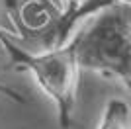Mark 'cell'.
I'll return each mask as SVG.
<instances>
[{"label":"cell","instance_id":"6da1fadb","mask_svg":"<svg viewBox=\"0 0 131 129\" xmlns=\"http://www.w3.org/2000/svg\"><path fill=\"white\" fill-rule=\"evenodd\" d=\"M80 69L94 70L131 84V4L115 2L90 16L78 33L71 35Z\"/></svg>","mask_w":131,"mask_h":129},{"label":"cell","instance_id":"7a4b0ae2","mask_svg":"<svg viewBox=\"0 0 131 129\" xmlns=\"http://www.w3.org/2000/svg\"><path fill=\"white\" fill-rule=\"evenodd\" d=\"M0 45L10 55L16 69L31 72L37 86L51 98V102L57 107V119L61 129H69L77 106L80 72L71 39L61 47L43 49L41 53H27L26 49L14 43L10 31L0 27Z\"/></svg>","mask_w":131,"mask_h":129},{"label":"cell","instance_id":"3957f363","mask_svg":"<svg viewBox=\"0 0 131 129\" xmlns=\"http://www.w3.org/2000/svg\"><path fill=\"white\" fill-rule=\"evenodd\" d=\"M96 129H131L129 104L125 100H119V98H112L106 104Z\"/></svg>","mask_w":131,"mask_h":129},{"label":"cell","instance_id":"277c9868","mask_svg":"<svg viewBox=\"0 0 131 129\" xmlns=\"http://www.w3.org/2000/svg\"><path fill=\"white\" fill-rule=\"evenodd\" d=\"M0 49H2V45H0ZM0 94H2V96H8L10 100H14V102H20V104L26 102L16 90H12V88H8V86H4V84H0Z\"/></svg>","mask_w":131,"mask_h":129},{"label":"cell","instance_id":"5b68a950","mask_svg":"<svg viewBox=\"0 0 131 129\" xmlns=\"http://www.w3.org/2000/svg\"><path fill=\"white\" fill-rule=\"evenodd\" d=\"M86 0H63V4L67 6V8H74V6H80V4H84Z\"/></svg>","mask_w":131,"mask_h":129}]
</instances>
